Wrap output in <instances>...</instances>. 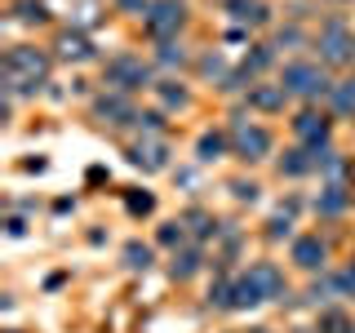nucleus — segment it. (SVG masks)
<instances>
[{"label": "nucleus", "mask_w": 355, "mask_h": 333, "mask_svg": "<svg viewBox=\"0 0 355 333\" xmlns=\"http://www.w3.org/2000/svg\"><path fill=\"white\" fill-rule=\"evenodd\" d=\"M53 49L49 44H36V40H18L5 49V98H36L53 76Z\"/></svg>", "instance_id": "obj_1"}, {"label": "nucleus", "mask_w": 355, "mask_h": 333, "mask_svg": "<svg viewBox=\"0 0 355 333\" xmlns=\"http://www.w3.org/2000/svg\"><path fill=\"white\" fill-rule=\"evenodd\" d=\"M275 80L288 89V98H293L297 107H311V103H329L338 76H333L315 53H288L280 62V71H275Z\"/></svg>", "instance_id": "obj_2"}, {"label": "nucleus", "mask_w": 355, "mask_h": 333, "mask_svg": "<svg viewBox=\"0 0 355 333\" xmlns=\"http://www.w3.org/2000/svg\"><path fill=\"white\" fill-rule=\"evenodd\" d=\"M311 53H315L333 76H351L355 71V22L347 14L320 18L315 31H311Z\"/></svg>", "instance_id": "obj_3"}, {"label": "nucleus", "mask_w": 355, "mask_h": 333, "mask_svg": "<svg viewBox=\"0 0 355 333\" xmlns=\"http://www.w3.org/2000/svg\"><path fill=\"white\" fill-rule=\"evenodd\" d=\"M227 138H231V160L240 164H266L275 160V129L266 125L262 116H249V111H236L227 120Z\"/></svg>", "instance_id": "obj_4"}, {"label": "nucleus", "mask_w": 355, "mask_h": 333, "mask_svg": "<svg viewBox=\"0 0 355 333\" xmlns=\"http://www.w3.org/2000/svg\"><path fill=\"white\" fill-rule=\"evenodd\" d=\"M103 89H116V94H151L155 89V62L142 58V53H111V58L103 62Z\"/></svg>", "instance_id": "obj_5"}, {"label": "nucleus", "mask_w": 355, "mask_h": 333, "mask_svg": "<svg viewBox=\"0 0 355 333\" xmlns=\"http://www.w3.org/2000/svg\"><path fill=\"white\" fill-rule=\"evenodd\" d=\"M288 271L306 275V280L333 271V249H329L324 231H297V236L288 240Z\"/></svg>", "instance_id": "obj_6"}, {"label": "nucleus", "mask_w": 355, "mask_h": 333, "mask_svg": "<svg viewBox=\"0 0 355 333\" xmlns=\"http://www.w3.org/2000/svg\"><path fill=\"white\" fill-rule=\"evenodd\" d=\"M187 27H191V5L187 0H151V9L142 14V31L151 36V44L182 40Z\"/></svg>", "instance_id": "obj_7"}, {"label": "nucleus", "mask_w": 355, "mask_h": 333, "mask_svg": "<svg viewBox=\"0 0 355 333\" xmlns=\"http://www.w3.org/2000/svg\"><path fill=\"white\" fill-rule=\"evenodd\" d=\"M333 129H338V116L320 103L293 107V116H288V138L297 147H333Z\"/></svg>", "instance_id": "obj_8"}, {"label": "nucleus", "mask_w": 355, "mask_h": 333, "mask_svg": "<svg viewBox=\"0 0 355 333\" xmlns=\"http://www.w3.org/2000/svg\"><path fill=\"white\" fill-rule=\"evenodd\" d=\"M125 151H129V164H133V169H142V173H164V169H169V155H173L169 138L155 133V129H142Z\"/></svg>", "instance_id": "obj_9"}, {"label": "nucleus", "mask_w": 355, "mask_h": 333, "mask_svg": "<svg viewBox=\"0 0 355 333\" xmlns=\"http://www.w3.org/2000/svg\"><path fill=\"white\" fill-rule=\"evenodd\" d=\"M94 120H98V125H111V129L142 125L138 98H129V94H116V89H103V94L94 98Z\"/></svg>", "instance_id": "obj_10"}, {"label": "nucleus", "mask_w": 355, "mask_h": 333, "mask_svg": "<svg viewBox=\"0 0 355 333\" xmlns=\"http://www.w3.org/2000/svg\"><path fill=\"white\" fill-rule=\"evenodd\" d=\"M288 107H293V98H288V89L280 80H258V85L244 89V111L249 116L271 120V116H284Z\"/></svg>", "instance_id": "obj_11"}, {"label": "nucleus", "mask_w": 355, "mask_h": 333, "mask_svg": "<svg viewBox=\"0 0 355 333\" xmlns=\"http://www.w3.org/2000/svg\"><path fill=\"white\" fill-rule=\"evenodd\" d=\"M244 280L258 289L262 302H284V298H288V271L280 262H271V258L249 262V266H244Z\"/></svg>", "instance_id": "obj_12"}, {"label": "nucleus", "mask_w": 355, "mask_h": 333, "mask_svg": "<svg viewBox=\"0 0 355 333\" xmlns=\"http://www.w3.org/2000/svg\"><path fill=\"white\" fill-rule=\"evenodd\" d=\"M49 49H53V62H94L98 58V49H94V36H89L85 27H58L53 31V40H49Z\"/></svg>", "instance_id": "obj_13"}, {"label": "nucleus", "mask_w": 355, "mask_h": 333, "mask_svg": "<svg viewBox=\"0 0 355 333\" xmlns=\"http://www.w3.org/2000/svg\"><path fill=\"white\" fill-rule=\"evenodd\" d=\"M205 271V244H182V249L169 253V275L173 280H196V275Z\"/></svg>", "instance_id": "obj_14"}, {"label": "nucleus", "mask_w": 355, "mask_h": 333, "mask_svg": "<svg viewBox=\"0 0 355 333\" xmlns=\"http://www.w3.org/2000/svg\"><path fill=\"white\" fill-rule=\"evenodd\" d=\"M231 155V138H227V125L222 129H205L196 138V160L200 164H218V160H227Z\"/></svg>", "instance_id": "obj_15"}, {"label": "nucleus", "mask_w": 355, "mask_h": 333, "mask_svg": "<svg viewBox=\"0 0 355 333\" xmlns=\"http://www.w3.org/2000/svg\"><path fill=\"white\" fill-rule=\"evenodd\" d=\"M347 205H351V187L347 182H324L320 187V196H315V214L320 218H342Z\"/></svg>", "instance_id": "obj_16"}, {"label": "nucleus", "mask_w": 355, "mask_h": 333, "mask_svg": "<svg viewBox=\"0 0 355 333\" xmlns=\"http://www.w3.org/2000/svg\"><path fill=\"white\" fill-rule=\"evenodd\" d=\"M222 9L236 22H244V27H266L271 22V5L266 0H222Z\"/></svg>", "instance_id": "obj_17"}, {"label": "nucleus", "mask_w": 355, "mask_h": 333, "mask_svg": "<svg viewBox=\"0 0 355 333\" xmlns=\"http://www.w3.org/2000/svg\"><path fill=\"white\" fill-rule=\"evenodd\" d=\"M315 333H355V316L342 302H333V307H320V316H315Z\"/></svg>", "instance_id": "obj_18"}, {"label": "nucleus", "mask_w": 355, "mask_h": 333, "mask_svg": "<svg viewBox=\"0 0 355 333\" xmlns=\"http://www.w3.org/2000/svg\"><path fill=\"white\" fill-rule=\"evenodd\" d=\"M253 307H262L258 289L244 280V271H240V275H231V289H227V311H253Z\"/></svg>", "instance_id": "obj_19"}, {"label": "nucleus", "mask_w": 355, "mask_h": 333, "mask_svg": "<svg viewBox=\"0 0 355 333\" xmlns=\"http://www.w3.org/2000/svg\"><path fill=\"white\" fill-rule=\"evenodd\" d=\"M182 244H191V231H187V222H182V214L178 218H164L160 222V231H155V249H182Z\"/></svg>", "instance_id": "obj_20"}, {"label": "nucleus", "mask_w": 355, "mask_h": 333, "mask_svg": "<svg viewBox=\"0 0 355 333\" xmlns=\"http://www.w3.org/2000/svg\"><path fill=\"white\" fill-rule=\"evenodd\" d=\"M9 14H14L22 27H49V22H53V14H49V5H44V0H14V5H9Z\"/></svg>", "instance_id": "obj_21"}, {"label": "nucleus", "mask_w": 355, "mask_h": 333, "mask_svg": "<svg viewBox=\"0 0 355 333\" xmlns=\"http://www.w3.org/2000/svg\"><path fill=\"white\" fill-rule=\"evenodd\" d=\"M120 258H125V271H151L155 266V240H129Z\"/></svg>", "instance_id": "obj_22"}, {"label": "nucleus", "mask_w": 355, "mask_h": 333, "mask_svg": "<svg viewBox=\"0 0 355 333\" xmlns=\"http://www.w3.org/2000/svg\"><path fill=\"white\" fill-rule=\"evenodd\" d=\"M182 222H187V231H191V240L196 244H205L209 236H218V218L214 214H209V209H187V214H182Z\"/></svg>", "instance_id": "obj_23"}, {"label": "nucleus", "mask_w": 355, "mask_h": 333, "mask_svg": "<svg viewBox=\"0 0 355 333\" xmlns=\"http://www.w3.org/2000/svg\"><path fill=\"white\" fill-rule=\"evenodd\" d=\"M151 98H160L164 107H178V111H182L187 103H191V89H187L182 80H155V89H151Z\"/></svg>", "instance_id": "obj_24"}, {"label": "nucleus", "mask_w": 355, "mask_h": 333, "mask_svg": "<svg viewBox=\"0 0 355 333\" xmlns=\"http://www.w3.org/2000/svg\"><path fill=\"white\" fill-rule=\"evenodd\" d=\"M333 275H338V289H342V298H355V253L342 266H333Z\"/></svg>", "instance_id": "obj_25"}, {"label": "nucleus", "mask_w": 355, "mask_h": 333, "mask_svg": "<svg viewBox=\"0 0 355 333\" xmlns=\"http://www.w3.org/2000/svg\"><path fill=\"white\" fill-rule=\"evenodd\" d=\"M111 5H116V14H147V9H151V0H111Z\"/></svg>", "instance_id": "obj_26"}, {"label": "nucleus", "mask_w": 355, "mask_h": 333, "mask_svg": "<svg viewBox=\"0 0 355 333\" xmlns=\"http://www.w3.org/2000/svg\"><path fill=\"white\" fill-rule=\"evenodd\" d=\"M231 191H236V200H258V182H231Z\"/></svg>", "instance_id": "obj_27"}, {"label": "nucleus", "mask_w": 355, "mask_h": 333, "mask_svg": "<svg viewBox=\"0 0 355 333\" xmlns=\"http://www.w3.org/2000/svg\"><path fill=\"white\" fill-rule=\"evenodd\" d=\"M129 209H133V214H151L155 200H151V196H129Z\"/></svg>", "instance_id": "obj_28"}, {"label": "nucleus", "mask_w": 355, "mask_h": 333, "mask_svg": "<svg viewBox=\"0 0 355 333\" xmlns=\"http://www.w3.org/2000/svg\"><path fill=\"white\" fill-rule=\"evenodd\" d=\"M324 5H333V9H351L355 0H324Z\"/></svg>", "instance_id": "obj_29"}]
</instances>
